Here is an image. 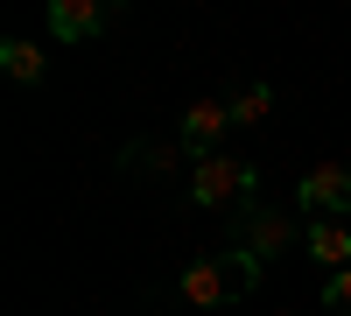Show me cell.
Returning a JSON list of instances; mask_svg holds the SVG:
<instances>
[{
	"label": "cell",
	"instance_id": "1",
	"mask_svg": "<svg viewBox=\"0 0 351 316\" xmlns=\"http://www.w3.org/2000/svg\"><path fill=\"white\" fill-rule=\"evenodd\" d=\"M253 281H260V260L246 246H232V253H211V260H197L183 274V302L190 309H225V302H246Z\"/></svg>",
	"mask_w": 351,
	"mask_h": 316
},
{
	"label": "cell",
	"instance_id": "2",
	"mask_svg": "<svg viewBox=\"0 0 351 316\" xmlns=\"http://www.w3.org/2000/svg\"><path fill=\"white\" fill-rule=\"evenodd\" d=\"M190 197L204 211H232V204H253V162H239V155H204L197 169H190Z\"/></svg>",
	"mask_w": 351,
	"mask_h": 316
},
{
	"label": "cell",
	"instance_id": "3",
	"mask_svg": "<svg viewBox=\"0 0 351 316\" xmlns=\"http://www.w3.org/2000/svg\"><path fill=\"white\" fill-rule=\"evenodd\" d=\"M295 204H302L309 218H351V169H344V162L309 169L302 190H295Z\"/></svg>",
	"mask_w": 351,
	"mask_h": 316
},
{
	"label": "cell",
	"instance_id": "4",
	"mask_svg": "<svg viewBox=\"0 0 351 316\" xmlns=\"http://www.w3.org/2000/svg\"><path fill=\"white\" fill-rule=\"evenodd\" d=\"M239 246L253 253V260H274V253L295 246V225H288L274 204H246L239 211Z\"/></svg>",
	"mask_w": 351,
	"mask_h": 316
},
{
	"label": "cell",
	"instance_id": "5",
	"mask_svg": "<svg viewBox=\"0 0 351 316\" xmlns=\"http://www.w3.org/2000/svg\"><path fill=\"white\" fill-rule=\"evenodd\" d=\"M232 127V106H218V99H197L190 112H183V134H176V141H183V148L204 162V155H218V134Z\"/></svg>",
	"mask_w": 351,
	"mask_h": 316
},
{
	"label": "cell",
	"instance_id": "6",
	"mask_svg": "<svg viewBox=\"0 0 351 316\" xmlns=\"http://www.w3.org/2000/svg\"><path fill=\"white\" fill-rule=\"evenodd\" d=\"M302 246H309V260L330 267V274L351 267V225H337V218H309L302 225Z\"/></svg>",
	"mask_w": 351,
	"mask_h": 316
},
{
	"label": "cell",
	"instance_id": "7",
	"mask_svg": "<svg viewBox=\"0 0 351 316\" xmlns=\"http://www.w3.org/2000/svg\"><path fill=\"white\" fill-rule=\"evenodd\" d=\"M49 28H56V42H84L106 28V8L99 0H49Z\"/></svg>",
	"mask_w": 351,
	"mask_h": 316
},
{
	"label": "cell",
	"instance_id": "8",
	"mask_svg": "<svg viewBox=\"0 0 351 316\" xmlns=\"http://www.w3.org/2000/svg\"><path fill=\"white\" fill-rule=\"evenodd\" d=\"M0 71H8L14 84H43V49L21 42V36H8V42H0Z\"/></svg>",
	"mask_w": 351,
	"mask_h": 316
},
{
	"label": "cell",
	"instance_id": "9",
	"mask_svg": "<svg viewBox=\"0 0 351 316\" xmlns=\"http://www.w3.org/2000/svg\"><path fill=\"white\" fill-rule=\"evenodd\" d=\"M267 112H274V92H267V84H246V92L232 99V127H260Z\"/></svg>",
	"mask_w": 351,
	"mask_h": 316
},
{
	"label": "cell",
	"instance_id": "10",
	"mask_svg": "<svg viewBox=\"0 0 351 316\" xmlns=\"http://www.w3.org/2000/svg\"><path fill=\"white\" fill-rule=\"evenodd\" d=\"M176 155H183V141H155V148H127V162H134V169H155V176H162V169H169Z\"/></svg>",
	"mask_w": 351,
	"mask_h": 316
},
{
	"label": "cell",
	"instance_id": "11",
	"mask_svg": "<svg viewBox=\"0 0 351 316\" xmlns=\"http://www.w3.org/2000/svg\"><path fill=\"white\" fill-rule=\"evenodd\" d=\"M324 302H330V309H337V316H351V267H344V274H330V281H324Z\"/></svg>",
	"mask_w": 351,
	"mask_h": 316
},
{
	"label": "cell",
	"instance_id": "12",
	"mask_svg": "<svg viewBox=\"0 0 351 316\" xmlns=\"http://www.w3.org/2000/svg\"><path fill=\"white\" fill-rule=\"evenodd\" d=\"M281 316H295V309H281Z\"/></svg>",
	"mask_w": 351,
	"mask_h": 316
}]
</instances>
